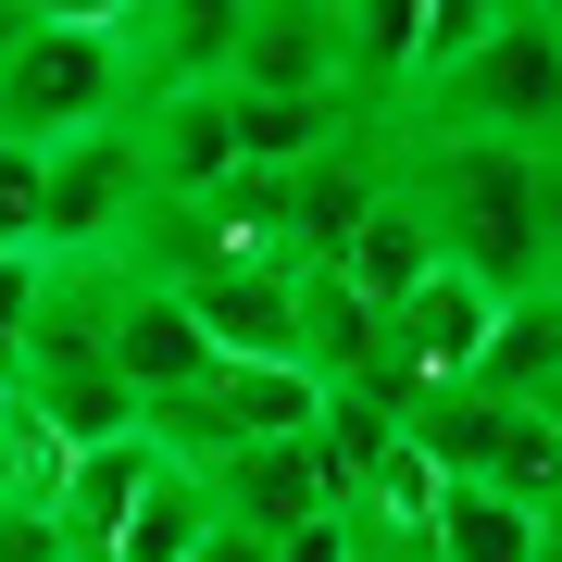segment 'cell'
Segmentation results:
<instances>
[{"instance_id":"cell-1","label":"cell","mask_w":562,"mask_h":562,"mask_svg":"<svg viewBox=\"0 0 562 562\" xmlns=\"http://www.w3.org/2000/svg\"><path fill=\"white\" fill-rule=\"evenodd\" d=\"M401 201L425 213L450 276H475L487 301H525L550 276V238H538V150H501V138H401Z\"/></svg>"},{"instance_id":"cell-2","label":"cell","mask_w":562,"mask_h":562,"mask_svg":"<svg viewBox=\"0 0 562 562\" xmlns=\"http://www.w3.org/2000/svg\"><path fill=\"white\" fill-rule=\"evenodd\" d=\"M387 138H501V150H562V38L501 13L475 50H450L438 76L401 88Z\"/></svg>"},{"instance_id":"cell-3","label":"cell","mask_w":562,"mask_h":562,"mask_svg":"<svg viewBox=\"0 0 562 562\" xmlns=\"http://www.w3.org/2000/svg\"><path fill=\"white\" fill-rule=\"evenodd\" d=\"M125 113H138V63H125L113 25H25L13 63H0V138L13 150H63Z\"/></svg>"},{"instance_id":"cell-4","label":"cell","mask_w":562,"mask_h":562,"mask_svg":"<svg viewBox=\"0 0 562 562\" xmlns=\"http://www.w3.org/2000/svg\"><path fill=\"white\" fill-rule=\"evenodd\" d=\"M487 325H501V301H487L475 276H425V288H401V301L375 313V350H362V375L350 387H375V401H438V387H475V362H487Z\"/></svg>"},{"instance_id":"cell-5","label":"cell","mask_w":562,"mask_h":562,"mask_svg":"<svg viewBox=\"0 0 562 562\" xmlns=\"http://www.w3.org/2000/svg\"><path fill=\"white\" fill-rule=\"evenodd\" d=\"M413 450L438 462L450 487H501L525 513L562 487V438L538 425V401H501V387H438V401H413Z\"/></svg>"},{"instance_id":"cell-6","label":"cell","mask_w":562,"mask_h":562,"mask_svg":"<svg viewBox=\"0 0 562 562\" xmlns=\"http://www.w3.org/2000/svg\"><path fill=\"white\" fill-rule=\"evenodd\" d=\"M138 201H150V176H138L125 125H88V138L38 150V262H101L138 225Z\"/></svg>"},{"instance_id":"cell-7","label":"cell","mask_w":562,"mask_h":562,"mask_svg":"<svg viewBox=\"0 0 562 562\" xmlns=\"http://www.w3.org/2000/svg\"><path fill=\"white\" fill-rule=\"evenodd\" d=\"M225 88H250V101H350L338 0H250L238 50H225ZM362 113H375V101H362Z\"/></svg>"},{"instance_id":"cell-8","label":"cell","mask_w":562,"mask_h":562,"mask_svg":"<svg viewBox=\"0 0 562 562\" xmlns=\"http://www.w3.org/2000/svg\"><path fill=\"white\" fill-rule=\"evenodd\" d=\"M125 138H138L150 201H201L213 176H238V101H225V76L213 88H138Z\"/></svg>"},{"instance_id":"cell-9","label":"cell","mask_w":562,"mask_h":562,"mask_svg":"<svg viewBox=\"0 0 562 562\" xmlns=\"http://www.w3.org/2000/svg\"><path fill=\"white\" fill-rule=\"evenodd\" d=\"M201 487H213L225 525H250V538H301V525L338 513V475H325L313 438H262V450H238V462H213Z\"/></svg>"},{"instance_id":"cell-10","label":"cell","mask_w":562,"mask_h":562,"mask_svg":"<svg viewBox=\"0 0 562 562\" xmlns=\"http://www.w3.org/2000/svg\"><path fill=\"white\" fill-rule=\"evenodd\" d=\"M162 475V450L150 438H101V450H63L50 462V538H63V562H113V525L138 513V487Z\"/></svg>"},{"instance_id":"cell-11","label":"cell","mask_w":562,"mask_h":562,"mask_svg":"<svg viewBox=\"0 0 562 562\" xmlns=\"http://www.w3.org/2000/svg\"><path fill=\"white\" fill-rule=\"evenodd\" d=\"M238 13L250 0H125V63H138V88H213L225 50H238Z\"/></svg>"},{"instance_id":"cell-12","label":"cell","mask_w":562,"mask_h":562,"mask_svg":"<svg viewBox=\"0 0 562 562\" xmlns=\"http://www.w3.org/2000/svg\"><path fill=\"white\" fill-rule=\"evenodd\" d=\"M325 276H338V288H350L362 313H387L401 288H425V276H438V238H425V213L401 201V188H387V201H375V213L350 225V250L325 262Z\"/></svg>"},{"instance_id":"cell-13","label":"cell","mask_w":562,"mask_h":562,"mask_svg":"<svg viewBox=\"0 0 562 562\" xmlns=\"http://www.w3.org/2000/svg\"><path fill=\"white\" fill-rule=\"evenodd\" d=\"M425 562H538V513L501 501V487H450L438 475V513H425Z\"/></svg>"},{"instance_id":"cell-14","label":"cell","mask_w":562,"mask_h":562,"mask_svg":"<svg viewBox=\"0 0 562 562\" xmlns=\"http://www.w3.org/2000/svg\"><path fill=\"white\" fill-rule=\"evenodd\" d=\"M213 525H225V513H213V487L188 475V462H162V475L138 487V513L113 525V562H188Z\"/></svg>"},{"instance_id":"cell-15","label":"cell","mask_w":562,"mask_h":562,"mask_svg":"<svg viewBox=\"0 0 562 562\" xmlns=\"http://www.w3.org/2000/svg\"><path fill=\"white\" fill-rule=\"evenodd\" d=\"M50 438H38V425H25V401H13V387H0V501H13V487H50Z\"/></svg>"},{"instance_id":"cell-16","label":"cell","mask_w":562,"mask_h":562,"mask_svg":"<svg viewBox=\"0 0 562 562\" xmlns=\"http://www.w3.org/2000/svg\"><path fill=\"white\" fill-rule=\"evenodd\" d=\"M0 250H38V150L0 138Z\"/></svg>"},{"instance_id":"cell-17","label":"cell","mask_w":562,"mask_h":562,"mask_svg":"<svg viewBox=\"0 0 562 562\" xmlns=\"http://www.w3.org/2000/svg\"><path fill=\"white\" fill-rule=\"evenodd\" d=\"M25 313H38V250H0V387H13V350H25Z\"/></svg>"},{"instance_id":"cell-18","label":"cell","mask_w":562,"mask_h":562,"mask_svg":"<svg viewBox=\"0 0 562 562\" xmlns=\"http://www.w3.org/2000/svg\"><path fill=\"white\" fill-rule=\"evenodd\" d=\"M0 562H63V538H50V501H38V487H13V501H0Z\"/></svg>"},{"instance_id":"cell-19","label":"cell","mask_w":562,"mask_h":562,"mask_svg":"<svg viewBox=\"0 0 562 562\" xmlns=\"http://www.w3.org/2000/svg\"><path fill=\"white\" fill-rule=\"evenodd\" d=\"M25 25H125V0H13Z\"/></svg>"},{"instance_id":"cell-20","label":"cell","mask_w":562,"mask_h":562,"mask_svg":"<svg viewBox=\"0 0 562 562\" xmlns=\"http://www.w3.org/2000/svg\"><path fill=\"white\" fill-rule=\"evenodd\" d=\"M276 562H350V525L325 513V525H301V538H276Z\"/></svg>"},{"instance_id":"cell-21","label":"cell","mask_w":562,"mask_h":562,"mask_svg":"<svg viewBox=\"0 0 562 562\" xmlns=\"http://www.w3.org/2000/svg\"><path fill=\"white\" fill-rule=\"evenodd\" d=\"M188 562H276V538H250V525H213V538L188 550Z\"/></svg>"},{"instance_id":"cell-22","label":"cell","mask_w":562,"mask_h":562,"mask_svg":"<svg viewBox=\"0 0 562 562\" xmlns=\"http://www.w3.org/2000/svg\"><path fill=\"white\" fill-rule=\"evenodd\" d=\"M538 425H550V438H562V375H550V387H538Z\"/></svg>"},{"instance_id":"cell-23","label":"cell","mask_w":562,"mask_h":562,"mask_svg":"<svg viewBox=\"0 0 562 562\" xmlns=\"http://www.w3.org/2000/svg\"><path fill=\"white\" fill-rule=\"evenodd\" d=\"M13 38H25V13H13V0H0V63H13Z\"/></svg>"},{"instance_id":"cell-24","label":"cell","mask_w":562,"mask_h":562,"mask_svg":"<svg viewBox=\"0 0 562 562\" xmlns=\"http://www.w3.org/2000/svg\"><path fill=\"white\" fill-rule=\"evenodd\" d=\"M525 25H550V38H562V0H525Z\"/></svg>"},{"instance_id":"cell-25","label":"cell","mask_w":562,"mask_h":562,"mask_svg":"<svg viewBox=\"0 0 562 562\" xmlns=\"http://www.w3.org/2000/svg\"><path fill=\"white\" fill-rule=\"evenodd\" d=\"M538 562H562V550H538Z\"/></svg>"}]
</instances>
